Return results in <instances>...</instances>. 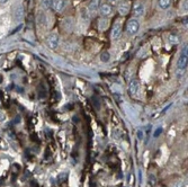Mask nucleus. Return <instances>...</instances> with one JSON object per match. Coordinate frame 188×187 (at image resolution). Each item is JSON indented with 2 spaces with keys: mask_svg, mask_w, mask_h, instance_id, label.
Returning <instances> with one entry per match:
<instances>
[{
  "mask_svg": "<svg viewBox=\"0 0 188 187\" xmlns=\"http://www.w3.org/2000/svg\"><path fill=\"white\" fill-rule=\"evenodd\" d=\"M8 0H0V4H6Z\"/></svg>",
  "mask_w": 188,
  "mask_h": 187,
  "instance_id": "nucleus-20",
  "label": "nucleus"
},
{
  "mask_svg": "<svg viewBox=\"0 0 188 187\" xmlns=\"http://www.w3.org/2000/svg\"><path fill=\"white\" fill-rule=\"evenodd\" d=\"M120 34H122V25H120V23L117 22V23L114 25L113 32H112V37H113V40H118Z\"/></svg>",
  "mask_w": 188,
  "mask_h": 187,
  "instance_id": "nucleus-4",
  "label": "nucleus"
},
{
  "mask_svg": "<svg viewBox=\"0 0 188 187\" xmlns=\"http://www.w3.org/2000/svg\"><path fill=\"white\" fill-rule=\"evenodd\" d=\"M139 88H140L139 80L136 79L131 80V82H130V92H131L132 95H135L137 91H139Z\"/></svg>",
  "mask_w": 188,
  "mask_h": 187,
  "instance_id": "nucleus-8",
  "label": "nucleus"
},
{
  "mask_svg": "<svg viewBox=\"0 0 188 187\" xmlns=\"http://www.w3.org/2000/svg\"><path fill=\"white\" fill-rule=\"evenodd\" d=\"M42 7L44 9H49L52 7V0H43L42 1Z\"/></svg>",
  "mask_w": 188,
  "mask_h": 187,
  "instance_id": "nucleus-14",
  "label": "nucleus"
},
{
  "mask_svg": "<svg viewBox=\"0 0 188 187\" xmlns=\"http://www.w3.org/2000/svg\"><path fill=\"white\" fill-rule=\"evenodd\" d=\"M65 6L64 0H52V8L55 12H61L63 10V8Z\"/></svg>",
  "mask_w": 188,
  "mask_h": 187,
  "instance_id": "nucleus-7",
  "label": "nucleus"
},
{
  "mask_svg": "<svg viewBox=\"0 0 188 187\" xmlns=\"http://www.w3.org/2000/svg\"><path fill=\"white\" fill-rule=\"evenodd\" d=\"M158 4L161 9H168L171 6V0H158Z\"/></svg>",
  "mask_w": 188,
  "mask_h": 187,
  "instance_id": "nucleus-11",
  "label": "nucleus"
},
{
  "mask_svg": "<svg viewBox=\"0 0 188 187\" xmlns=\"http://www.w3.org/2000/svg\"><path fill=\"white\" fill-rule=\"evenodd\" d=\"M57 179H59V181H60V183L64 181L65 179H67V174H61V175L59 176V178H57Z\"/></svg>",
  "mask_w": 188,
  "mask_h": 187,
  "instance_id": "nucleus-16",
  "label": "nucleus"
},
{
  "mask_svg": "<svg viewBox=\"0 0 188 187\" xmlns=\"http://www.w3.org/2000/svg\"><path fill=\"white\" fill-rule=\"evenodd\" d=\"M109 57H110L109 53L107 51H105V52H103V53H102V55H100V60H102L103 62H108Z\"/></svg>",
  "mask_w": 188,
  "mask_h": 187,
  "instance_id": "nucleus-13",
  "label": "nucleus"
},
{
  "mask_svg": "<svg viewBox=\"0 0 188 187\" xmlns=\"http://www.w3.org/2000/svg\"><path fill=\"white\" fill-rule=\"evenodd\" d=\"M15 18H16L17 20H20V19L23 18V8H22V7H18L17 9H16V12H15Z\"/></svg>",
  "mask_w": 188,
  "mask_h": 187,
  "instance_id": "nucleus-12",
  "label": "nucleus"
},
{
  "mask_svg": "<svg viewBox=\"0 0 188 187\" xmlns=\"http://www.w3.org/2000/svg\"><path fill=\"white\" fill-rule=\"evenodd\" d=\"M187 60H188V55H187V45L184 47V50H182L181 54H180V57L178 59V68L180 69V70H184V69L187 67Z\"/></svg>",
  "mask_w": 188,
  "mask_h": 187,
  "instance_id": "nucleus-1",
  "label": "nucleus"
},
{
  "mask_svg": "<svg viewBox=\"0 0 188 187\" xmlns=\"http://www.w3.org/2000/svg\"><path fill=\"white\" fill-rule=\"evenodd\" d=\"M149 181L151 183V185H152V186H154V185L157 184V180H155V177H154L153 175H150V176H149Z\"/></svg>",
  "mask_w": 188,
  "mask_h": 187,
  "instance_id": "nucleus-15",
  "label": "nucleus"
},
{
  "mask_svg": "<svg viewBox=\"0 0 188 187\" xmlns=\"http://www.w3.org/2000/svg\"><path fill=\"white\" fill-rule=\"evenodd\" d=\"M130 5H128V2H122L120 6H118V12H120V15H126V14H128L130 12Z\"/></svg>",
  "mask_w": 188,
  "mask_h": 187,
  "instance_id": "nucleus-10",
  "label": "nucleus"
},
{
  "mask_svg": "<svg viewBox=\"0 0 188 187\" xmlns=\"http://www.w3.org/2000/svg\"><path fill=\"white\" fill-rule=\"evenodd\" d=\"M109 1H115V0H109Z\"/></svg>",
  "mask_w": 188,
  "mask_h": 187,
  "instance_id": "nucleus-21",
  "label": "nucleus"
},
{
  "mask_svg": "<svg viewBox=\"0 0 188 187\" xmlns=\"http://www.w3.org/2000/svg\"><path fill=\"white\" fill-rule=\"evenodd\" d=\"M143 14H144V6L142 4L137 2L136 5H134V7H133V15L135 17H141Z\"/></svg>",
  "mask_w": 188,
  "mask_h": 187,
  "instance_id": "nucleus-6",
  "label": "nucleus"
},
{
  "mask_svg": "<svg viewBox=\"0 0 188 187\" xmlns=\"http://www.w3.org/2000/svg\"><path fill=\"white\" fill-rule=\"evenodd\" d=\"M139 180H140V183L142 181V174H141V170H139Z\"/></svg>",
  "mask_w": 188,
  "mask_h": 187,
  "instance_id": "nucleus-19",
  "label": "nucleus"
},
{
  "mask_svg": "<svg viewBox=\"0 0 188 187\" xmlns=\"http://www.w3.org/2000/svg\"><path fill=\"white\" fill-rule=\"evenodd\" d=\"M99 7H100V0H91L90 4L88 5V9L91 12H95L99 9Z\"/></svg>",
  "mask_w": 188,
  "mask_h": 187,
  "instance_id": "nucleus-9",
  "label": "nucleus"
},
{
  "mask_svg": "<svg viewBox=\"0 0 188 187\" xmlns=\"http://www.w3.org/2000/svg\"><path fill=\"white\" fill-rule=\"evenodd\" d=\"M161 133H162V127H158V129H157V131L154 132V138H158V136H159Z\"/></svg>",
  "mask_w": 188,
  "mask_h": 187,
  "instance_id": "nucleus-17",
  "label": "nucleus"
},
{
  "mask_svg": "<svg viewBox=\"0 0 188 187\" xmlns=\"http://www.w3.org/2000/svg\"><path fill=\"white\" fill-rule=\"evenodd\" d=\"M47 45L50 46V49L55 50L59 45V35L53 33L47 37Z\"/></svg>",
  "mask_w": 188,
  "mask_h": 187,
  "instance_id": "nucleus-3",
  "label": "nucleus"
},
{
  "mask_svg": "<svg viewBox=\"0 0 188 187\" xmlns=\"http://www.w3.org/2000/svg\"><path fill=\"white\" fill-rule=\"evenodd\" d=\"M140 28V23L136 19H130L127 23V32L130 35H135L139 32Z\"/></svg>",
  "mask_w": 188,
  "mask_h": 187,
  "instance_id": "nucleus-2",
  "label": "nucleus"
},
{
  "mask_svg": "<svg viewBox=\"0 0 188 187\" xmlns=\"http://www.w3.org/2000/svg\"><path fill=\"white\" fill-rule=\"evenodd\" d=\"M137 136H139V139H143V132L142 131H139V132H137Z\"/></svg>",
  "mask_w": 188,
  "mask_h": 187,
  "instance_id": "nucleus-18",
  "label": "nucleus"
},
{
  "mask_svg": "<svg viewBox=\"0 0 188 187\" xmlns=\"http://www.w3.org/2000/svg\"><path fill=\"white\" fill-rule=\"evenodd\" d=\"M99 10H100V14L103 16H109L113 12V7L108 5V4H103L102 6L99 7Z\"/></svg>",
  "mask_w": 188,
  "mask_h": 187,
  "instance_id": "nucleus-5",
  "label": "nucleus"
}]
</instances>
